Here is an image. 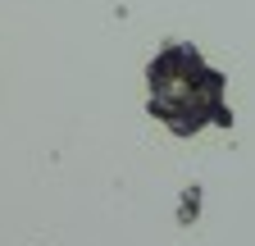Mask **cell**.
<instances>
[{"mask_svg":"<svg viewBox=\"0 0 255 246\" xmlns=\"http://www.w3.org/2000/svg\"><path fill=\"white\" fill-rule=\"evenodd\" d=\"M146 110L173 137H196L205 128H233L228 78L191 41H169L146 64Z\"/></svg>","mask_w":255,"mask_h":246,"instance_id":"cell-1","label":"cell"}]
</instances>
